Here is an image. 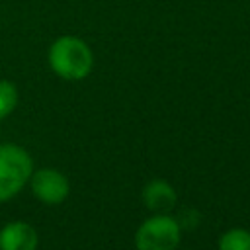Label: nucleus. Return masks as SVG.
Here are the masks:
<instances>
[{
  "label": "nucleus",
  "mask_w": 250,
  "mask_h": 250,
  "mask_svg": "<svg viewBox=\"0 0 250 250\" xmlns=\"http://www.w3.org/2000/svg\"><path fill=\"white\" fill-rule=\"evenodd\" d=\"M47 61L59 78L82 80L92 72L94 53L84 39L76 35H61L51 43Z\"/></svg>",
  "instance_id": "f257e3e1"
},
{
  "label": "nucleus",
  "mask_w": 250,
  "mask_h": 250,
  "mask_svg": "<svg viewBox=\"0 0 250 250\" xmlns=\"http://www.w3.org/2000/svg\"><path fill=\"white\" fill-rule=\"evenodd\" d=\"M33 174V160L20 145H0V203L16 197Z\"/></svg>",
  "instance_id": "f03ea898"
},
{
  "label": "nucleus",
  "mask_w": 250,
  "mask_h": 250,
  "mask_svg": "<svg viewBox=\"0 0 250 250\" xmlns=\"http://www.w3.org/2000/svg\"><path fill=\"white\" fill-rule=\"evenodd\" d=\"M182 225L168 213H156L143 221L135 232L137 250H178Z\"/></svg>",
  "instance_id": "7ed1b4c3"
},
{
  "label": "nucleus",
  "mask_w": 250,
  "mask_h": 250,
  "mask_svg": "<svg viewBox=\"0 0 250 250\" xmlns=\"http://www.w3.org/2000/svg\"><path fill=\"white\" fill-rule=\"evenodd\" d=\"M29 188L35 199L45 205H59L70 193L68 178L55 168H39L33 170L29 178Z\"/></svg>",
  "instance_id": "20e7f679"
},
{
  "label": "nucleus",
  "mask_w": 250,
  "mask_h": 250,
  "mask_svg": "<svg viewBox=\"0 0 250 250\" xmlns=\"http://www.w3.org/2000/svg\"><path fill=\"white\" fill-rule=\"evenodd\" d=\"M39 234L23 221H12L0 229V250H37Z\"/></svg>",
  "instance_id": "39448f33"
},
{
  "label": "nucleus",
  "mask_w": 250,
  "mask_h": 250,
  "mask_svg": "<svg viewBox=\"0 0 250 250\" xmlns=\"http://www.w3.org/2000/svg\"><path fill=\"white\" fill-rule=\"evenodd\" d=\"M178 193L166 180H152L143 188V203L154 213H168L174 209Z\"/></svg>",
  "instance_id": "423d86ee"
},
{
  "label": "nucleus",
  "mask_w": 250,
  "mask_h": 250,
  "mask_svg": "<svg viewBox=\"0 0 250 250\" xmlns=\"http://www.w3.org/2000/svg\"><path fill=\"white\" fill-rule=\"evenodd\" d=\"M219 250H250V230L246 229H229L219 236Z\"/></svg>",
  "instance_id": "0eeeda50"
},
{
  "label": "nucleus",
  "mask_w": 250,
  "mask_h": 250,
  "mask_svg": "<svg viewBox=\"0 0 250 250\" xmlns=\"http://www.w3.org/2000/svg\"><path fill=\"white\" fill-rule=\"evenodd\" d=\"M18 105V88L10 80H0V121L6 119Z\"/></svg>",
  "instance_id": "6e6552de"
}]
</instances>
